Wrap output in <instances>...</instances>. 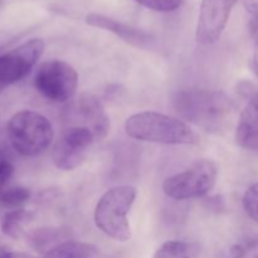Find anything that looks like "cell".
Wrapping results in <instances>:
<instances>
[{
    "mask_svg": "<svg viewBox=\"0 0 258 258\" xmlns=\"http://www.w3.org/2000/svg\"><path fill=\"white\" fill-rule=\"evenodd\" d=\"M174 108L184 122L212 134L227 128L234 112L233 102L226 93L203 88L179 91L174 97Z\"/></svg>",
    "mask_w": 258,
    "mask_h": 258,
    "instance_id": "obj_1",
    "label": "cell"
},
{
    "mask_svg": "<svg viewBox=\"0 0 258 258\" xmlns=\"http://www.w3.org/2000/svg\"><path fill=\"white\" fill-rule=\"evenodd\" d=\"M130 138L165 145H197L199 135L183 120L154 111L131 115L125 122Z\"/></svg>",
    "mask_w": 258,
    "mask_h": 258,
    "instance_id": "obj_2",
    "label": "cell"
},
{
    "mask_svg": "<svg viewBox=\"0 0 258 258\" xmlns=\"http://www.w3.org/2000/svg\"><path fill=\"white\" fill-rule=\"evenodd\" d=\"M136 194L138 191L131 185H118L108 189L96 204V227L115 241H130L131 228L127 216Z\"/></svg>",
    "mask_w": 258,
    "mask_h": 258,
    "instance_id": "obj_3",
    "label": "cell"
},
{
    "mask_svg": "<svg viewBox=\"0 0 258 258\" xmlns=\"http://www.w3.org/2000/svg\"><path fill=\"white\" fill-rule=\"evenodd\" d=\"M7 131L13 149L28 158L44 153L54 138L50 121L32 110L14 113L8 122Z\"/></svg>",
    "mask_w": 258,
    "mask_h": 258,
    "instance_id": "obj_4",
    "label": "cell"
},
{
    "mask_svg": "<svg viewBox=\"0 0 258 258\" xmlns=\"http://www.w3.org/2000/svg\"><path fill=\"white\" fill-rule=\"evenodd\" d=\"M217 178V164L209 159H201L181 173L166 178L163 183V191L176 201L203 198L213 190Z\"/></svg>",
    "mask_w": 258,
    "mask_h": 258,
    "instance_id": "obj_5",
    "label": "cell"
},
{
    "mask_svg": "<svg viewBox=\"0 0 258 258\" xmlns=\"http://www.w3.org/2000/svg\"><path fill=\"white\" fill-rule=\"evenodd\" d=\"M35 90L53 102H67L75 96L78 86V73L70 63L50 59L38 67L34 77Z\"/></svg>",
    "mask_w": 258,
    "mask_h": 258,
    "instance_id": "obj_6",
    "label": "cell"
},
{
    "mask_svg": "<svg viewBox=\"0 0 258 258\" xmlns=\"http://www.w3.org/2000/svg\"><path fill=\"white\" fill-rule=\"evenodd\" d=\"M96 141L87 127L71 125L62 131L52 150V160L60 170H73L85 163L90 148Z\"/></svg>",
    "mask_w": 258,
    "mask_h": 258,
    "instance_id": "obj_7",
    "label": "cell"
},
{
    "mask_svg": "<svg viewBox=\"0 0 258 258\" xmlns=\"http://www.w3.org/2000/svg\"><path fill=\"white\" fill-rule=\"evenodd\" d=\"M44 52L42 39H30L0 55V93L19 82L34 68Z\"/></svg>",
    "mask_w": 258,
    "mask_h": 258,
    "instance_id": "obj_8",
    "label": "cell"
},
{
    "mask_svg": "<svg viewBox=\"0 0 258 258\" xmlns=\"http://www.w3.org/2000/svg\"><path fill=\"white\" fill-rule=\"evenodd\" d=\"M237 2L238 0H202L196 29V39L199 44L209 45L219 40Z\"/></svg>",
    "mask_w": 258,
    "mask_h": 258,
    "instance_id": "obj_9",
    "label": "cell"
},
{
    "mask_svg": "<svg viewBox=\"0 0 258 258\" xmlns=\"http://www.w3.org/2000/svg\"><path fill=\"white\" fill-rule=\"evenodd\" d=\"M75 113L81 123L75 125L87 127L95 135L96 140L106 138L110 131V118L106 113L102 102L92 93H83L75 105Z\"/></svg>",
    "mask_w": 258,
    "mask_h": 258,
    "instance_id": "obj_10",
    "label": "cell"
},
{
    "mask_svg": "<svg viewBox=\"0 0 258 258\" xmlns=\"http://www.w3.org/2000/svg\"><path fill=\"white\" fill-rule=\"evenodd\" d=\"M86 23L91 27L100 28V29L113 33L115 35L120 37L123 42L133 45V47L141 48V49H150L155 44V38L149 33L125 24V23L118 22V20L112 19L110 17H106V15L91 13L86 17Z\"/></svg>",
    "mask_w": 258,
    "mask_h": 258,
    "instance_id": "obj_11",
    "label": "cell"
},
{
    "mask_svg": "<svg viewBox=\"0 0 258 258\" xmlns=\"http://www.w3.org/2000/svg\"><path fill=\"white\" fill-rule=\"evenodd\" d=\"M236 143L242 149L258 151V92L254 93L239 115Z\"/></svg>",
    "mask_w": 258,
    "mask_h": 258,
    "instance_id": "obj_12",
    "label": "cell"
},
{
    "mask_svg": "<svg viewBox=\"0 0 258 258\" xmlns=\"http://www.w3.org/2000/svg\"><path fill=\"white\" fill-rule=\"evenodd\" d=\"M28 243L32 248L39 253L45 254L48 251L54 248L62 242L70 239V231L64 228H54V227H43L34 229L25 234Z\"/></svg>",
    "mask_w": 258,
    "mask_h": 258,
    "instance_id": "obj_13",
    "label": "cell"
},
{
    "mask_svg": "<svg viewBox=\"0 0 258 258\" xmlns=\"http://www.w3.org/2000/svg\"><path fill=\"white\" fill-rule=\"evenodd\" d=\"M34 218V214L24 208L13 209L8 212L2 221V232L7 237L19 239L27 234V227Z\"/></svg>",
    "mask_w": 258,
    "mask_h": 258,
    "instance_id": "obj_14",
    "label": "cell"
},
{
    "mask_svg": "<svg viewBox=\"0 0 258 258\" xmlns=\"http://www.w3.org/2000/svg\"><path fill=\"white\" fill-rule=\"evenodd\" d=\"M44 258H100V253L92 244L68 239L48 251Z\"/></svg>",
    "mask_w": 258,
    "mask_h": 258,
    "instance_id": "obj_15",
    "label": "cell"
},
{
    "mask_svg": "<svg viewBox=\"0 0 258 258\" xmlns=\"http://www.w3.org/2000/svg\"><path fill=\"white\" fill-rule=\"evenodd\" d=\"M201 246L196 242L166 241L154 253L153 258H198Z\"/></svg>",
    "mask_w": 258,
    "mask_h": 258,
    "instance_id": "obj_16",
    "label": "cell"
},
{
    "mask_svg": "<svg viewBox=\"0 0 258 258\" xmlns=\"http://www.w3.org/2000/svg\"><path fill=\"white\" fill-rule=\"evenodd\" d=\"M30 198H32V191L24 186H12L4 189L0 193V203L13 209L22 208V206L28 203Z\"/></svg>",
    "mask_w": 258,
    "mask_h": 258,
    "instance_id": "obj_17",
    "label": "cell"
},
{
    "mask_svg": "<svg viewBox=\"0 0 258 258\" xmlns=\"http://www.w3.org/2000/svg\"><path fill=\"white\" fill-rule=\"evenodd\" d=\"M219 258H258V239L232 246Z\"/></svg>",
    "mask_w": 258,
    "mask_h": 258,
    "instance_id": "obj_18",
    "label": "cell"
},
{
    "mask_svg": "<svg viewBox=\"0 0 258 258\" xmlns=\"http://www.w3.org/2000/svg\"><path fill=\"white\" fill-rule=\"evenodd\" d=\"M242 204L247 216L258 223V183L252 184L247 189L242 199Z\"/></svg>",
    "mask_w": 258,
    "mask_h": 258,
    "instance_id": "obj_19",
    "label": "cell"
},
{
    "mask_svg": "<svg viewBox=\"0 0 258 258\" xmlns=\"http://www.w3.org/2000/svg\"><path fill=\"white\" fill-rule=\"evenodd\" d=\"M138 4L159 13H170L179 9L183 0H135Z\"/></svg>",
    "mask_w": 258,
    "mask_h": 258,
    "instance_id": "obj_20",
    "label": "cell"
},
{
    "mask_svg": "<svg viewBox=\"0 0 258 258\" xmlns=\"http://www.w3.org/2000/svg\"><path fill=\"white\" fill-rule=\"evenodd\" d=\"M14 169L12 158L4 150H0V193L8 188V183L14 174Z\"/></svg>",
    "mask_w": 258,
    "mask_h": 258,
    "instance_id": "obj_21",
    "label": "cell"
},
{
    "mask_svg": "<svg viewBox=\"0 0 258 258\" xmlns=\"http://www.w3.org/2000/svg\"><path fill=\"white\" fill-rule=\"evenodd\" d=\"M242 2H243L244 8H246L251 14H258V0H242Z\"/></svg>",
    "mask_w": 258,
    "mask_h": 258,
    "instance_id": "obj_22",
    "label": "cell"
},
{
    "mask_svg": "<svg viewBox=\"0 0 258 258\" xmlns=\"http://www.w3.org/2000/svg\"><path fill=\"white\" fill-rule=\"evenodd\" d=\"M0 258H35L30 254L22 253V252H5V253L0 254Z\"/></svg>",
    "mask_w": 258,
    "mask_h": 258,
    "instance_id": "obj_23",
    "label": "cell"
},
{
    "mask_svg": "<svg viewBox=\"0 0 258 258\" xmlns=\"http://www.w3.org/2000/svg\"><path fill=\"white\" fill-rule=\"evenodd\" d=\"M253 68L258 77V33H257L256 44H254V50H253Z\"/></svg>",
    "mask_w": 258,
    "mask_h": 258,
    "instance_id": "obj_24",
    "label": "cell"
}]
</instances>
